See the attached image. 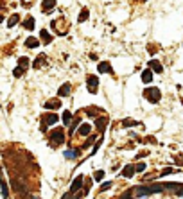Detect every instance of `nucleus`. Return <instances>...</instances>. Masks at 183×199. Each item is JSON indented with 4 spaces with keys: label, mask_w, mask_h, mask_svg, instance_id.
<instances>
[{
    "label": "nucleus",
    "mask_w": 183,
    "mask_h": 199,
    "mask_svg": "<svg viewBox=\"0 0 183 199\" xmlns=\"http://www.w3.org/2000/svg\"><path fill=\"white\" fill-rule=\"evenodd\" d=\"M41 63H45V56H43V54H41V56H38V59L32 63V66H34V68H40V66H41Z\"/></svg>",
    "instance_id": "obj_20"
},
{
    "label": "nucleus",
    "mask_w": 183,
    "mask_h": 199,
    "mask_svg": "<svg viewBox=\"0 0 183 199\" xmlns=\"http://www.w3.org/2000/svg\"><path fill=\"white\" fill-rule=\"evenodd\" d=\"M25 45H27V47H31V48H36V47H38L40 43H38V40H36V38H27Z\"/></svg>",
    "instance_id": "obj_19"
},
{
    "label": "nucleus",
    "mask_w": 183,
    "mask_h": 199,
    "mask_svg": "<svg viewBox=\"0 0 183 199\" xmlns=\"http://www.w3.org/2000/svg\"><path fill=\"white\" fill-rule=\"evenodd\" d=\"M83 181H84V178H83V176H77V178H75V180L72 181V187H70V192H77V190L81 189Z\"/></svg>",
    "instance_id": "obj_5"
},
{
    "label": "nucleus",
    "mask_w": 183,
    "mask_h": 199,
    "mask_svg": "<svg viewBox=\"0 0 183 199\" xmlns=\"http://www.w3.org/2000/svg\"><path fill=\"white\" fill-rule=\"evenodd\" d=\"M43 122H45L47 126H52V124H56V122H58V115H56V113H49V115H45Z\"/></svg>",
    "instance_id": "obj_7"
},
{
    "label": "nucleus",
    "mask_w": 183,
    "mask_h": 199,
    "mask_svg": "<svg viewBox=\"0 0 183 199\" xmlns=\"http://www.w3.org/2000/svg\"><path fill=\"white\" fill-rule=\"evenodd\" d=\"M23 27H25V29H29V31H31V29H34V18H32V16H29L27 20H23Z\"/></svg>",
    "instance_id": "obj_18"
},
{
    "label": "nucleus",
    "mask_w": 183,
    "mask_h": 199,
    "mask_svg": "<svg viewBox=\"0 0 183 199\" xmlns=\"http://www.w3.org/2000/svg\"><path fill=\"white\" fill-rule=\"evenodd\" d=\"M22 74H23V66H16V68H14V75H16V77H20Z\"/></svg>",
    "instance_id": "obj_28"
},
{
    "label": "nucleus",
    "mask_w": 183,
    "mask_h": 199,
    "mask_svg": "<svg viewBox=\"0 0 183 199\" xmlns=\"http://www.w3.org/2000/svg\"><path fill=\"white\" fill-rule=\"evenodd\" d=\"M122 124H124V126H137L138 122H135V120H124Z\"/></svg>",
    "instance_id": "obj_30"
},
{
    "label": "nucleus",
    "mask_w": 183,
    "mask_h": 199,
    "mask_svg": "<svg viewBox=\"0 0 183 199\" xmlns=\"http://www.w3.org/2000/svg\"><path fill=\"white\" fill-rule=\"evenodd\" d=\"M135 171H137V169H135L133 165H126V167L122 169V176H124V178H131V176L135 174Z\"/></svg>",
    "instance_id": "obj_8"
},
{
    "label": "nucleus",
    "mask_w": 183,
    "mask_h": 199,
    "mask_svg": "<svg viewBox=\"0 0 183 199\" xmlns=\"http://www.w3.org/2000/svg\"><path fill=\"white\" fill-rule=\"evenodd\" d=\"M92 142H95V136H88V144H84V145H83V147H84V149H86V147H88V145H90V144H92Z\"/></svg>",
    "instance_id": "obj_32"
},
{
    "label": "nucleus",
    "mask_w": 183,
    "mask_h": 199,
    "mask_svg": "<svg viewBox=\"0 0 183 199\" xmlns=\"http://www.w3.org/2000/svg\"><path fill=\"white\" fill-rule=\"evenodd\" d=\"M142 81H144V83H151V81H153V72H151L149 68L142 72Z\"/></svg>",
    "instance_id": "obj_12"
},
{
    "label": "nucleus",
    "mask_w": 183,
    "mask_h": 199,
    "mask_svg": "<svg viewBox=\"0 0 183 199\" xmlns=\"http://www.w3.org/2000/svg\"><path fill=\"white\" fill-rule=\"evenodd\" d=\"M176 172V169H173V167H167V169H164L162 172H160V176H169V174H174Z\"/></svg>",
    "instance_id": "obj_22"
},
{
    "label": "nucleus",
    "mask_w": 183,
    "mask_h": 199,
    "mask_svg": "<svg viewBox=\"0 0 183 199\" xmlns=\"http://www.w3.org/2000/svg\"><path fill=\"white\" fill-rule=\"evenodd\" d=\"M2 196H4V199H7V187L2 189Z\"/></svg>",
    "instance_id": "obj_33"
},
{
    "label": "nucleus",
    "mask_w": 183,
    "mask_h": 199,
    "mask_svg": "<svg viewBox=\"0 0 183 199\" xmlns=\"http://www.w3.org/2000/svg\"><path fill=\"white\" fill-rule=\"evenodd\" d=\"M131 198H133V196H131V194L128 192V194H124V196H122V198H120V199H131Z\"/></svg>",
    "instance_id": "obj_34"
},
{
    "label": "nucleus",
    "mask_w": 183,
    "mask_h": 199,
    "mask_svg": "<svg viewBox=\"0 0 183 199\" xmlns=\"http://www.w3.org/2000/svg\"><path fill=\"white\" fill-rule=\"evenodd\" d=\"M18 22H20V16H18V14H13V16L7 20V27H14Z\"/></svg>",
    "instance_id": "obj_17"
},
{
    "label": "nucleus",
    "mask_w": 183,
    "mask_h": 199,
    "mask_svg": "<svg viewBox=\"0 0 183 199\" xmlns=\"http://www.w3.org/2000/svg\"><path fill=\"white\" fill-rule=\"evenodd\" d=\"M77 126H81V119H79V117H75V119H74V122H72V129H70V133H72V131H74V129H75Z\"/></svg>",
    "instance_id": "obj_24"
},
{
    "label": "nucleus",
    "mask_w": 183,
    "mask_h": 199,
    "mask_svg": "<svg viewBox=\"0 0 183 199\" xmlns=\"http://www.w3.org/2000/svg\"><path fill=\"white\" fill-rule=\"evenodd\" d=\"M106 122H108V119H106V117H102V119H99V120H97V127H99V129H102V127L106 126Z\"/></svg>",
    "instance_id": "obj_23"
},
{
    "label": "nucleus",
    "mask_w": 183,
    "mask_h": 199,
    "mask_svg": "<svg viewBox=\"0 0 183 199\" xmlns=\"http://www.w3.org/2000/svg\"><path fill=\"white\" fill-rule=\"evenodd\" d=\"M135 169H137V172H144V171H146V163H138Z\"/></svg>",
    "instance_id": "obj_29"
},
{
    "label": "nucleus",
    "mask_w": 183,
    "mask_h": 199,
    "mask_svg": "<svg viewBox=\"0 0 183 199\" xmlns=\"http://www.w3.org/2000/svg\"><path fill=\"white\" fill-rule=\"evenodd\" d=\"M70 120H72V113H70V111H65V113H63V124H66V126H68V124H70Z\"/></svg>",
    "instance_id": "obj_21"
},
{
    "label": "nucleus",
    "mask_w": 183,
    "mask_h": 199,
    "mask_svg": "<svg viewBox=\"0 0 183 199\" xmlns=\"http://www.w3.org/2000/svg\"><path fill=\"white\" fill-rule=\"evenodd\" d=\"M110 187H111V183H110V181H106V183H102V185H101V190H108Z\"/></svg>",
    "instance_id": "obj_31"
},
{
    "label": "nucleus",
    "mask_w": 183,
    "mask_h": 199,
    "mask_svg": "<svg viewBox=\"0 0 183 199\" xmlns=\"http://www.w3.org/2000/svg\"><path fill=\"white\" fill-rule=\"evenodd\" d=\"M90 131H92V127H90L88 124H81V126H79V135L88 136V135H90Z\"/></svg>",
    "instance_id": "obj_13"
},
{
    "label": "nucleus",
    "mask_w": 183,
    "mask_h": 199,
    "mask_svg": "<svg viewBox=\"0 0 183 199\" xmlns=\"http://www.w3.org/2000/svg\"><path fill=\"white\" fill-rule=\"evenodd\" d=\"M88 90H90V93H97V84H99V81H97V77L95 75H88Z\"/></svg>",
    "instance_id": "obj_4"
},
{
    "label": "nucleus",
    "mask_w": 183,
    "mask_h": 199,
    "mask_svg": "<svg viewBox=\"0 0 183 199\" xmlns=\"http://www.w3.org/2000/svg\"><path fill=\"white\" fill-rule=\"evenodd\" d=\"M59 106H61V102H59V101H56V99H52V101L45 102V108H47V110H58Z\"/></svg>",
    "instance_id": "obj_11"
},
{
    "label": "nucleus",
    "mask_w": 183,
    "mask_h": 199,
    "mask_svg": "<svg viewBox=\"0 0 183 199\" xmlns=\"http://www.w3.org/2000/svg\"><path fill=\"white\" fill-rule=\"evenodd\" d=\"M18 63H20V66H27V65H29V59H27V57H20Z\"/></svg>",
    "instance_id": "obj_27"
},
{
    "label": "nucleus",
    "mask_w": 183,
    "mask_h": 199,
    "mask_svg": "<svg viewBox=\"0 0 183 199\" xmlns=\"http://www.w3.org/2000/svg\"><path fill=\"white\" fill-rule=\"evenodd\" d=\"M99 72H102V74H111V66H110V63H108V61L99 63Z\"/></svg>",
    "instance_id": "obj_9"
},
{
    "label": "nucleus",
    "mask_w": 183,
    "mask_h": 199,
    "mask_svg": "<svg viewBox=\"0 0 183 199\" xmlns=\"http://www.w3.org/2000/svg\"><path fill=\"white\" fill-rule=\"evenodd\" d=\"M40 36H41V40H43L45 43H50V41H52V34H50L49 31H45V29L40 32Z\"/></svg>",
    "instance_id": "obj_15"
},
{
    "label": "nucleus",
    "mask_w": 183,
    "mask_h": 199,
    "mask_svg": "<svg viewBox=\"0 0 183 199\" xmlns=\"http://www.w3.org/2000/svg\"><path fill=\"white\" fill-rule=\"evenodd\" d=\"M149 66H151L155 72H158V74H162V72H164L162 63H160V61H156V59H151V61H149Z\"/></svg>",
    "instance_id": "obj_6"
},
{
    "label": "nucleus",
    "mask_w": 183,
    "mask_h": 199,
    "mask_svg": "<svg viewBox=\"0 0 183 199\" xmlns=\"http://www.w3.org/2000/svg\"><path fill=\"white\" fill-rule=\"evenodd\" d=\"M144 97H146L149 102H158V101L162 99V93H160V90H158V88L149 86V88H146V90H144Z\"/></svg>",
    "instance_id": "obj_2"
},
{
    "label": "nucleus",
    "mask_w": 183,
    "mask_h": 199,
    "mask_svg": "<svg viewBox=\"0 0 183 199\" xmlns=\"http://www.w3.org/2000/svg\"><path fill=\"white\" fill-rule=\"evenodd\" d=\"M93 178H95V181H101V180H102V178H104V171H97V172H95V176H93Z\"/></svg>",
    "instance_id": "obj_26"
},
{
    "label": "nucleus",
    "mask_w": 183,
    "mask_h": 199,
    "mask_svg": "<svg viewBox=\"0 0 183 199\" xmlns=\"http://www.w3.org/2000/svg\"><path fill=\"white\" fill-rule=\"evenodd\" d=\"M162 190H164V185H155V187H137V189H135V196L142 198V196L156 194V192H162Z\"/></svg>",
    "instance_id": "obj_1"
},
{
    "label": "nucleus",
    "mask_w": 183,
    "mask_h": 199,
    "mask_svg": "<svg viewBox=\"0 0 183 199\" xmlns=\"http://www.w3.org/2000/svg\"><path fill=\"white\" fill-rule=\"evenodd\" d=\"M88 16H90V11H88V9H83V11H81V14H79V18H77V22H79V23H83L84 20H88Z\"/></svg>",
    "instance_id": "obj_16"
},
{
    "label": "nucleus",
    "mask_w": 183,
    "mask_h": 199,
    "mask_svg": "<svg viewBox=\"0 0 183 199\" xmlns=\"http://www.w3.org/2000/svg\"><path fill=\"white\" fill-rule=\"evenodd\" d=\"M50 140H52V144H63L65 142V131L63 129H54L52 133H50Z\"/></svg>",
    "instance_id": "obj_3"
},
{
    "label": "nucleus",
    "mask_w": 183,
    "mask_h": 199,
    "mask_svg": "<svg viewBox=\"0 0 183 199\" xmlns=\"http://www.w3.org/2000/svg\"><path fill=\"white\" fill-rule=\"evenodd\" d=\"M61 199H70V196L66 194V196H63V198H61ZM72 199H74V198H72Z\"/></svg>",
    "instance_id": "obj_36"
},
{
    "label": "nucleus",
    "mask_w": 183,
    "mask_h": 199,
    "mask_svg": "<svg viewBox=\"0 0 183 199\" xmlns=\"http://www.w3.org/2000/svg\"><path fill=\"white\" fill-rule=\"evenodd\" d=\"M54 5H56V0H43V4H41V9H43V11H50Z\"/></svg>",
    "instance_id": "obj_14"
},
{
    "label": "nucleus",
    "mask_w": 183,
    "mask_h": 199,
    "mask_svg": "<svg viewBox=\"0 0 183 199\" xmlns=\"http://www.w3.org/2000/svg\"><path fill=\"white\" fill-rule=\"evenodd\" d=\"M65 156H66V158H75V156H77V151H75V149L66 151V153H65Z\"/></svg>",
    "instance_id": "obj_25"
},
{
    "label": "nucleus",
    "mask_w": 183,
    "mask_h": 199,
    "mask_svg": "<svg viewBox=\"0 0 183 199\" xmlns=\"http://www.w3.org/2000/svg\"><path fill=\"white\" fill-rule=\"evenodd\" d=\"M178 194H180V196H183V187H180V190H178Z\"/></svg>",
    "instance_id": "obj_35"
},
{
    "label": "nucleus",
    "mask_w": 183,
    "mask_h": 199,
    "mask_svg": "<svg viewBox=\"0 0 183 199\" xmlns=\"http://www.w3.org/2000/svg\"><path fill=\"white\" fill-rule=\"evenodd\" d=\"M68 93H70V84H68V83H66V84H63V86L58 90V95H59V97H66Z\"/></svg>",
    "instance_id": "obj_10"
}]
</instances>
